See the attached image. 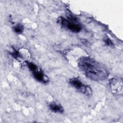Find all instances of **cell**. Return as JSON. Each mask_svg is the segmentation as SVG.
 I'll return each mask as SVG.
<instances>
[{"label":"cell","instance_id":"cell-9","mask_svg":"<svg viewBox=\"0 0 123 123\" xmlns=\"http://www.w3.org/2000/svg\"><path fill=\"white\" fill-rule=\"evenodd\" d=\"M104 42L105 43V44L109 46H111L113 45V43H112V42L111 41V40L108 37H106V38H105L104 39Z\"/></svg>","mask_w":123,"mask_h":123},{"label":"cell","instance_id":"cell-3","mask_svg":"<svg viewBox=\"0 0 123 123\" xmlns=\"http://www.w3.org/2000/svg\"><path fill=\"white\" fill-rule=\"evenodd\" d=\"M70 83L76 89L81 93H83L87 96L90 95L92 93L91 88L88 86L83 84L81 81L76 78H73L70 80Z\"/></svg>","mask_w":123,"mask_h":123},{"label":"cell","instance_id":"cell-2","mask_svg":"<svg viewBox=\"0 0 123 123\" xmlns=\"http://www.w3.org/2000/svg\"><path fill=\"white\" fill-rule=\"evenodd\" d=\"M59 22L62 26L66 27L74 33L79 32L82 29L81 26L77 23V22L72 21L62 17H60L59 19Z\"/></svg>","mask_w":123,"mask_h":123},{"label":"cell","instance_id":"cell-4","mask_svg":"<svg viewBox=\"0 0 123 123\" xmlns=\"http://www.w3.org/2000/svg\"><path fill=\"white\" fill-rule=\"evenodd\" d=\"M33 74L35 78L39 82L43 83H47L49 81L48 77L44 75L43 73L41 71L37 70L36 72H33Z\"/></svg>","mask_w":123,"mask_h":123},{"label":"cell","instance_id":"cell-7","mask_svg":"<svg viewBox=\"0 0 123 123\" xmlns=\"http://www.w3.org/2000/svg\"><path fill=\"white\" fill-rule=\"evenodd\" d=\"M26 64H27V66L28 67V68L33 72H36L38 70V67L34 63H32V62H26Z\"/></svg>","mask_w":123,"mask_h":123},{"label":"cell","instance_id":"cell-1","mask_svg":"<svg viewBox=\"0 0 123 123\" xmlns=\"http://www.w3.org/2000/svg\"><path fill=\"white\" fill-rule=\"evenodd\" d=\"M78 66L88 78L94 81L102 80L107 76L106 71L97 62L90 58H81Z\"/></svg>","mask_w":123,"mask_h":123},{"label":"cell","instance_id":"cell-5","mask_svg":"<svg viewBox=\"0 0 123 123\" xmlns=\"http://www.w3.org/2000/svg\"><path fill=\"white\" fill-rule=\"evenodd\" d=\"M49 108L53 112L57 113H62L63 111V107L55 102H51L49 104Z\"/></svg>","mask_w":123,"mask_h":123},{"label":"cell","instance_id":"cell-6","mask_svg":"<svg viewBox=\"0 0 123 123\" xmlns=\"http://www.w3.org/2000/svg\"><path fill=\"white\" fill-rule=\"evenodd\" d=\"M13 31L17 34H21L23 32L24 26L21 24H17L13 26Z\"/></svg>","mask_w":123,"mask_h":123},{"label":"cell","instance_id":"cell-10","mask_svg":"<svg viewBox=\"0 0 123 123\" xmlns=\"http://www.w3.org/2000/svg\"><path fill=\"white\" fill-rule=\"evenodd\" d=\"M81 41L85 45H86V46H89L90 45V43L86 39H81Z\"/></svg>","mask_w":123,"mask_h":123},{"label":"cell","instance_id":"cell-8","mask_svg":"<svg viewBox=\"0 0 123 123\" xmlns=\"http://www.w3.org/2000/svg\"><path fill=\"white\" fill-rule=\"evenodd\" d=\"M12 56L15 58V59H18V58H21V54L19 53V52L16 49H13V51L12 52Z\"/></svg>","mask_w":123,"mask_h":123}]
</instances>
